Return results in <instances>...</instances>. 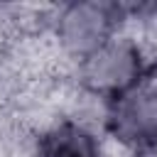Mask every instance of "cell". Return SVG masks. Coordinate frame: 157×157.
Masks as SVG:
<instances>
[{"instance_id":"1","label":"cell","mask_w":157,"mask_h":157,"mask_svg":"<svg viewBox=\"0 0 157 157\" xmlns=\"http://www.w3.org/2000/svg\"><path fill=\"white\" fill-rule=\"evenodd\" d=\"M147 54L130 34H113L76 64L78 86L103 101L135 88L145 78Z\"/></svg>"},{"instance_id":"2","label":"cell","mask_w":157,"mask_h":157,"mask_svg":"<svg viewBox=\"0 0 157 157\" xmlns=\"http://www.w3.org/2000/svg\"><path fill=\"white\" fill-rule=\"evenodd\" d=\"M123 10L105 2H71L59 7L52 20V34L71 61H81L86 54L98 49L113 34H118Z\"/></svg>"},{"instance_id":"3","label":"cell","mask_w":157,"mask_h":157,"mask_svg":"<svg viewBox=\"0 0 157 157\" xmlns=\"http://www.w3.org/2000/svg\"><path fill=\"white\" fill-rule=\"evenodd\" d=\"M105 125L110 137L128 147L157 140V88L150 81L108 101Z\"/></svg>"},{"instance_id":"4","label":"cell","mask_w":157,"mask_h":157,"mask_svg":"<svg viewBox=\"0 0 157 157\" xmlns=\"http://www.w3.org/2000/svg\"><path fill=\"white\" fill-rule=\"evenodd\" d=\"M103 140L93 128L74 120H59L42 130L32 145V157H101Z\"/></svg>"}]
</instances>
